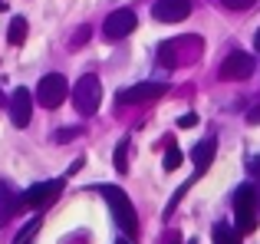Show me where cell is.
<instances>
[{
    "mask_svg": "<svg viewBox=\"0 0 260 244\" xmlns=\"http://www.w3.org/2000/svg\"><path fill=\"white\" fill-rule=\"evenodd\" d=\"M102 195H106V201H109V208H112V215H115V221H119V228L132 238L135 231H139V215H135V208H132V201H128V195L122 192V188H115V185H102L99 188Z\"/></svg>",
    "mask_w": 260,
    "mask_h": 244,
    "instance_id": "1",
    "label": "cell"
},
{
    "mask_svg": "<svg viewBox=\"0 0 260 244\" xmlns=\"http://www.w3.org/2000/svg\"><path fill=\"white\" fill-rule=\"evenodd\" d=\"M234 218H237V234L257 231V192H254V185H241L234 192Z\"/></svg>",
    "mask_w": 260,
    "mask_h": 244,
    "instance_id": "2",
    "label": "cell"
},
{
    "mask_svg": "<svg viewBox=\"0 0 260 244\" xmlns=\"http://www.w3.org/2000/svg\"><path fill=\"white\" fill-rule=\"evenodd\" d=\"M99 103H102V83H99V76L86 73V76L73 86V106L79 109V116H92V112L99 109Z\"/></svg>",
    "mask_w": 260,
    "mask_h": 244,
    "instance_id": "3",
    "label": "cell"
},
{
    "mask_svg": "<svg viewBox=\"0 0 260 244\" xmlns=\"http://www.w3.org/2000/svg\"><path fill=\"white\" fill-rule=\"evenodd\" d=\"M66 96H70V83H66V76H59V73H46L37 83V103L43 106V109H56Z\"/></svg>",
    "mask_w": 260,
    "mask_h": 244,
    "instance_id": "4",
    "label": "cell"
},
{
    "mask_svg": "<svg viewBox=\"0 0 260 244\" xmlns=\"http://www.w3.org/2000/svg\"><path fill=\"white\" fill-rule=\"evenodd\" d=\"M59 192H63V181L59 178H50V181H37L33 188H26L23 195H20V205L23 208H46V205H53V201L59 198Z\"/></svg>",
    "mask_w": 260,
    "mask_h": 244,
    "instance_id": "5",
    "label": "cell"
},
{
    "mask_svg": "<svg viewBox=\"0 0 260 244\" xmlns=\"http://www.w3.org/2000/svg\"><path fill=\"white\" fill-rule=\"evenodd\" d=\"M221 79H231V83H241V79H250L254 76V59L241 50H231L228 56L221 59V70H217Z\"/></svg>",
    "mask_w": 260,
    "mask_h": 244,
    "instance_id": "6",
    "label": "cell"
},
{
    "mask_svg": "<svg viewBox=\"0 0 260 244\" xmlns=\"http://www.w3.org/2000/svg\"><path fill=\"white\" fill-rule=\"evenodd\" d=\"M135 30V13L128 10H115L106 17V23H102V33H106V40H125L128 33Z\"/></svg>",
    "mask_w": 260,
    "mask_h": 244,
    "instance_id": "7",
    "label": "cell"
},
{
    "mask_svg": "<svg viewBox=\"0 0 260 244\" xmlns=\"http://www.w3.org/2000/svg\"><path fill=\"white\" fill-rule=\"evenodd\" d=\"M165 83H139V86H128V89L119 93V106H135V103H152L165 93Z\"/></svg>",
    "mask_w": 260,
    "mask_h": 244,
    "instance_id": "8",
    "label": "cell"
},
{
    "mask_svg": "<svg viewBox=\"0 0 260 244\" xmlns=\"http://www.w3.org/2000/svg\"><path fill=\"white\" fill-rule=\"evenodd\" d=\"M152 13H155V20H161V23H181V20L191 13V0H155Z\"/></svg>",
    "mask_w": 260,
    "mask_h": 244,
    "instance_id": "9",
    "label": "cell"
},
{
    "mask_svg": "<svg viewBox=\"0 0 260 244\" xmlns=\"http://www.w3.org/2000/svg\"><path fill=\"white\" fill-rule=\"evenodd\" d=\"M30 112H33V93L30 89H13V96H10V116H13V126L17 129H23V126H30Z\"/></svg>",
    "mask_w": 260,
    "mask_h": 244,
    "instance_id": "10",
    "label": "cell"
},
{
    "mask_svg": "<svg viewBox=\"0 0 260 244\" xmlns=\"http://www.w3.org/2000/svg\"><path fill=\"white\" fill-rule=\"evenodd\" d=\"M20 208H23V205H20V195L13 192V188L7 185V181H0V228H4L7 221L13 218V215H17Z\"/></svg>",
    "mask_w": 260,
    "mask_h": 244,
    "instance_id": "11",
    "label": "cell"
},
{
    "mask_svg": "<svg viewBox=\"0 0 260 244\" xmlns=\"http://www.w3.org/2000/svg\"><path fill=\"white\" fill-rule=\"evenodd\" d=\"M214 152H217V142L214 139H204V142H198L194 145V152H191V159H194V168H198V175L204 172V168L214 162Z\"/></svg>",
    "mask_w": 260,
    "mask_h": 244,
    "instance_id": "12",
    "label": "cell"
},
{
    "mask_svg": "<svg viewBox=\"0 0 260 244\" xmlns=\"http://www.w3.org/2000/svg\"><path fill=\"white\" fill-rule=\"evenodd\" d=\"M158 66H165V70H175L178 66V43L175 40H165L158 46Z\"/></svg>",
    "mask_w": 260,
    "mask_h": 244,
    "instance_id": "13",
    "label": "cell"
},
{
    "mask_svg": "<svg viewBox=\"0 0 260 244\" xmlns=\"http://www.w3.org/2000/svg\"><path fill=\"white\" fill-rule=\"evenodd\" d=\"M7 40H10L13 46H20L26 40V20L23 17H13L10 20V26H7Z\"/></svg>",
    "mask_w": 260,
    "mask_h": 244,
    "instance_id": "14",
    "label": "cell"
},
{
    "mask_svg": "<svg viewBox=\"0 0 260 244\" xmlns=\"http://www.w3.org/2000/svg\"><path fill=\"white\" fill-rule=\"evenodd\" d=\"M214 244H241V234L231 231L224 221H217V225H214Z\"/></svg>",
    "mask_w": 260,
    "mask_h": 244,
    "instance_id": "15",
    "label": "cell"
},
{
    "mask_svg": "<svg viewBox=\"0 0 260 244\" xmlns=\"http://www.w3.org/2000/svg\"><path fill=\"white\" fill-rule=\"evenodd\" d=\"M181 162H184V152L178 145H168V152H165V162H161V168L165 172H175V168H181Z\"/></svg>",
    "mask_w": 260,
    "mask_h": 244,
    "instance_id": "16",
    "label": "cell"
},
{
    "mask_svg": "<svg viewBox=\"0 0 260 244\" xmlns=\"http://www.w3.org/2000/svg\"><path fill=\"white\" fill-rule=\"evenodd\" d=\"M37 231H40V218H33V221H26L23 225V231L13 238V244H30L33 238H37Z\"/></svg>",
    "mask_w": 260,
    "mask_h": 244,
    "instance_id": "17",
    "label": "cell"
},
{
    "mask_svg": "<svg viewBox=\"0 0 260 244\" xmlns=\"http://www.w3.org/2000/svg\"><path fill=\"white\" fill-rule=\"evenodd\" d=\"M125 168H128V142L122 139L115 145V172H125Z\"/></svg>",
    "mask_w": 260,
    "mask_h": 244,
    "instance_id": "18",
    "label": "cell"
},
{
    "mask_svg": "<svg viewBox=\"0 0 260 244\" xmlns=\"http://www.w3.org/2000/svg\"><path fill=\"white\" fill-rule=\"evenodd\" d=\"M221 4H224V7H231V10H250L257 0H221Z\"/></svg>",
    "mask_w": 260,
    "mask_h": 244,
    "instance_id": "19",
    "label": "cell"
},
{
    "mask_svg": "<svg viewBox=\"0 0 260 244\" xmlns=\"http://www.w3.org/2000/svg\"><path fill=\"white\" fill-rule=\"evenodd\" d=\"M178 126H181V129H191V126H198V116H194V112H184V116L178 119Z\"/></svg>",
    "mask_w": 260,
    "mask_h": 244,
    "instance_id": "20",
    "label": "cell"
},
{
    "mask_svg": "<svg viewBox=\"0 0 260 244\" xmlns=\"http://www.w3.org/2000/svg\"><path fill=\"white\" fill-rule=\"evenodd\" d=\"M247 122H250V126H260V106H254V109L247 112Z\"/></svg>",
    "mask_w": 260,
    "mask_h": 244,
    "instance_id": "21",
    "label": "cell"
},
{
    "mask_svg": "<svg viewBox=\"0 0 260 244\" xmlns=\"http://www.w3.org/2000/svg\"><path fill=\"white\" fill-rule=\"evenodd\" d=\"M254 43H257V53H260V30H257V37H254Z\"/></svg>",
    "mask_w": 260,
    "mask_h": 244,
    "instance_id": "22",
    "label": "cell"
},
{
    "mask_svg": "<svg viewBox=\"0 0 260 244\" xmlns=\"http://www.w3.org/2000/svg\"><path fill=\"white\" fill-rule=\"evenodd\" d=\"M0 10H4V0H0Z\"/></svg>",
    "mask_w": 260,
    "mask_h": 244,
    "instance_id": "23",
    "label": "cell"
},
{
    "mask_svg": "<svg viewBox=\"0 0 260 244\" xmlns=\"http://www.w3.org/2000/svg\"><path fill=\"white\" fill-rule=\"evenodd\" d=\"M188 244H198V241H188Z\"/></svg>",
    "mask_w": 260,
    "mask_h": 244,
    "instance_id": "24",
    "label": "cell"
}]
</instances>
